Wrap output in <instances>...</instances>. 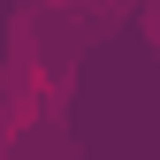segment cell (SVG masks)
<instances>
[{
  "label": "cell",
  "instance_id": "6da1fadb",
  "mask_svg": "<svg viewBox=\"0 0 160 160\" xmlns=\"http://www.w3.org/2000/svg\"><path fill=\"white\" fill-rule=\"evenodd\" d=\"M145 31H152V46H160V0H152V15H145Z\"/></svg>",
  "mask_w": 160,
  "mask_h": 160
}]
</instances>
